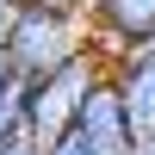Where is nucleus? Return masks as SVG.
<instances>
[{"label":"nucleus","instance_id":"obj_1","mask_svg":"<svg viewBox=\"0 0 155 155\" xmlns=\"http://www.w3.org/2000/svg\"><path fill=\"white\" fill-rule=\"evenodd\" d=\"M87 44H93L87 12L50 6V0H25L19 25H12V44H6V62H12V74H25V81H50V74L68 68Z\"/></svg>","mask_w":155,"mask_h":155},{"label":"nucleus","instance_id":"obj_2","mask_svg":"<svg viewBox=\"0 0 155 155\" xmlns=\"http://www.w3.org/2000/svg\"><path fill=\"white\" fill-rule=\"evenodd\" d=\"M112 74V62L99 56L93 44L81 50V56L68 62V68H56L50 81H31V137L37 143H50V137H62L74 118H81V99L93 93L99 81Z\"/></svg>","mask_w":155,"mask_h":155},{"label":"nucleus","instance_id":"obj_3","mask_svg":"<svg viewBox=\"0 0 155 155\" xmlns=\"http://www.w3.org/2000/svg\"><path fill=\"white\" fill-rule=\"evenodd\" d=\"M87 31H93V50L106 62L130 56V50L155 44V0H93L87 6Z\"/></svg>","mask_w":155,"mask_h":155},{"label":"nucleus","instance_id":"obj_4","mask_svg":"<svg viewBox=\"0 0 155 155\" xmlns=\"http://www.w3.org/2000/svg\"><path fill=\"white\" fill-rule=\"evenodd\" d=\"M112 81H118V93H124L130 130L149 137V130H155V44L130 50V56H118V62H112Z\"/></svg>","mask_w":155,"mask_h":155},{"label":"nucleus","instance_id":"obj_5","mask_svg":"<svg viewBox=\"0 0 155 155\" xmlns=\"http://www.w3.org/2000/svg\"><path fill=\"white\" fill-rule=\"evenodd\" d=\"M50 155H137V143H118V137H99V130H87L81 118L68 124L62 137H50L44 143Z\"/></svg>","mask_w":155,"mask_h":155},{"label":"nucleus","instance_id":"obj_6","mask_svg":"<svg viewBox=\"0 0 155 155\" xmlns=\"http://www.w3.org/2000/svg\"><path fill=\"white\" fill-rule=\"evenodd\" d=\"M12 137H31V81L25 74H12V87L0 93V143Z\"/></svg>","mask_w":155,"mask_h":155},{"label":"nucleus","instance_id":"obj_7","mask_svg":"<svg viewBox=\"0 0 155 155\" xmlns=\"http://www.w3.org/2000/svg\"><path fill=\"white\" fill-rule=\"evenodd\" d=\"M19 6H25V0H0V50L12 44V25H19Z\"/></svg>","mask_w":155,"mask_h":155},{"label":"nucleus","instance_id":"obj_8","mask_svg":"<svg viewBox=\"0 0 155 155\" xmlns=\"http://www.w3.org/2000/svg\"><path fill=\"white\" fill-rule=\"evenodd\" d=\"M0 155H50L37 137H12V143H0Z\"/></svg>","mask_w":155,"mask_h":155},{"label":"nucleus","instance_id":"obj_9","mask_svg":"<svg viewBox=\"0 0 155 155\" xmlns=\"http://www.w3.org/2000/svg\"><path fill=\"white\" fill-rule=\"evenodd\" d=\"M12 87V62H6V50H0V93Z\"/></svg>","mask_w":155,"mask_h":155},{"label":"nucleus","instance_id":"obj_10","mask_svg":"<svg viewBox=\"0 0 155 155\" xmlns=\"http://www.w3.org/2000/svg\"><path fill=\"white\" fill-rule=\"evenodd\" d=\"M50 6H68V12H87L93 0H50Z\"/></svg>","mask_w":155,"mask_h":155},{"label":"nucleus","instance_id":"obj_11","mask_svg":"<svg viewBox=\"0 0 155 155\" xmlns=\"http://www.w3.org/2000/svg\"><path fill=\"white\" fill-rule=\"evenodd\" d=\"M137 155H155V130H149V137H137Z\"/></svg>","mask_w":155,"mask_h":155}]
</instances>
